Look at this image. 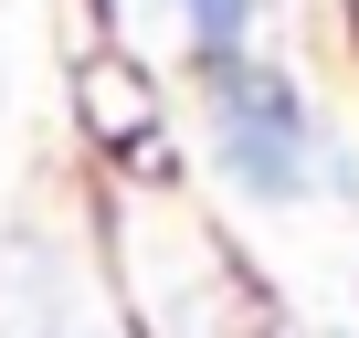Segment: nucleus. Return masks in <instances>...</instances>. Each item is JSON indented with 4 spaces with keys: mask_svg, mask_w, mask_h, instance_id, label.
Masks as SVG:
<instances>
[{
    "mask_svg": "<svg viewBox=\"0 0 359 338\" xmlns=\"http://www.w3.org/2000/svg\"><path fill=\"white\" fill-rule=\"evenodd\" d=\"M222 158L254 201H285L306 180V106L264 64H222Z\"/></svg>",
    "mask_w": 359,
    "mask_h": 338,
    "instance_id": "obj_1",
    "label": "nucleus"
},
{
    "mask_svg": "<svg viewBox=\"0 0 359 338\" xmlns=\"http://www.w3.org/2000/svg\"><path fill=\"white\" fill-rule=\"evenodd\" d=\"M85 95H95V116H106V127H137V95H127V74H95Z\"/></svg>",
    "mask_w": 359,
    "mask_h": 338,
    "instance_id": "obj_3",
    "label": "nucleus"
},
{
    "mask_svg": "<svg viewBox=\"0 0 359 338\" xmlns=\"http://www.w3.org/2000/svg\"><path fill=\"white\" fill-rule=\"evenodd\" d=\"M191 22H201V43H243L254 0H191Z\"/></svg>",
    "mask_w": 359,
    "mask_h": 338,
    "instance_id": "obj_2",
    "label": "nucleus"
}]
</instances>
